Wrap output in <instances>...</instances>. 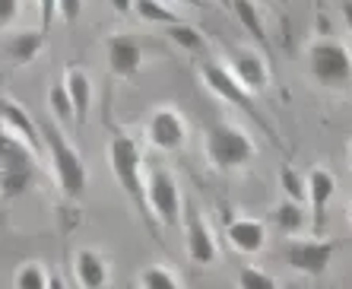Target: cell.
I'll return each instance as SVG.
<instances>
[{
  "label": "cell",
  "instance_id": "cell-1",
  "mask_svg": "<svg viewBox=\"0 0 352 289\" xmlns=\"http://www.w3.org/2000/svg\"><path fill=\"white\" fill-rule=\"evenodd\" d=\"M38 127H41V137H45V147H48L51 162H54V175H58L60 191L70 200H80L82 191H86V165H82L80 153L64 140V133L58 127V118L45 115V121Z\"/></svg>",
  "mask_w": 352,
  "mask_h": 289
},
{
  "label": "cell",
  "instance_id": "cell-2",
  "mask_svg": "<svg viewBox=\"0 0 352 289\" xmlns=\"http://www.w3.org/2000/svg\"><path fill=\"white\" fill-rule=\"evenodd\" d=\"M108 162H111V172H115L118 184L127 191V197L140 206L143 220H153L149 216V200H146V182H143V156H140V147L133 137L127 133H118L108 143Z\"/></svg>",
  "mask_w": 352,
  "mask_h": 289
},
{
  "label": "cell",
  "instance_id": "cell-3",
  "mask_svg": "<svg viewBox=\"0 0 352 289\" xmlns=\"http://www.w3.org/2000/svg\"><path fill=\"white\" fill-rule=\"evenodd\" d=\"M35 153L16 133L0 127V197H19L35 178Z\"/></svg>",
  "mask_w": 352,
  "mask_h": 289
},
{
  "label": "cell",
  "instance_id": "cell-4",
  "mask_svg": "<svg viewBox=\"0 0 352 289\" xmlns=\"http://www.w3.org/2000/svg\"><path fill=\"white\" fill-rule=\"evenodd\" d=\"M206 156L216 169L222 172H232V169H241L254 159V143L241 127L235 124H213L206 131Z\"/></svg>",
  "mask_w": 352,
  "mask_h": 289
},
{
  "label": "cell",
  "instance_id": "cell-5",
  "mask_svg": "<svg viewBox=\"0 0 352 289\" xmlns=\"http://www.w3.org/2000/svg\"><path fill=\"white\" fill-rule=\"evenodd\" d=\"M200 76H204V83H206V89L213 92V96H219L222 102H229V105H235V108H241L245 115H251L257 124H261L263 131H267V137H270L273 143H279L276 140V133L270 131V124L263 121V115L257 111V105H254V99H251V89H245L241 83L235 80V74H232L226 64H216V61H206L204 67H200Z\"/></svg>",
  "mask_w": 352,
  "mask_h": 289
},
{
  "label": "cell",
  "instance_id": "cell-6",
  "mask_svg": "<svg viewBox=\"0 0 352 289\" xmlns=\"http://www.w3.org/2000/svg\"><path fill=\"white\" fill-rule=\"evenodd\" d=\"M308 70L320 86H346L352 80V54L343 41L318 39L308 48Z\"/></svg>",
  "mask_w": 352,
  "mask_h": 289
},
{
  "label": "cell",
  "instance_id": "cell-7",
  "mask_svg": "<svg viewBox=\"0 0 352 289\" xmlns=\"http://www.w3.org/2000/svg\"><path fill=\"white\" fill-rule=\"evenodd\" d=\"M146 200H149V210L156 216L162 226L175 229L181 223V191L178 182L168 169H153L146 178Z\"/></svg>",
  "mask_w": 352,
  "mask_h": 289
},
{
  "label": "cell",
  "instance_id": "cell-8",
  "mask_svg": "<svg viewBox=\"0 0 352 289\" xmlns=\"http://www.w3.org/2000/svg\"><path fill=\"white\" fill-rule=\"evenodd\" d=\"M146 137L156 149H162V153H175V149H181L184 143H188V124H184V118H181L178 108L159 105L146 121Z\"/></svg>",
  "mask_w": 352,
  "mask_h": 289
},
{
  "label": "cell",
  "instance_id": "cell-9",
  "mask_svg": "<svg viewBox=\"0 0 352 289\" xmlns=\"http://www.w3.org/2000/svg\"><path fill=\"white\" fill-rule=\"evenodd\" d=\"M226 64H229V70L235 74V80L241 83L245 89H251V92L267 89V83H270V67H267V61H263L257 51L245 48V45H235V48H229Z\"/></svg>",
  "mask_w": 352,
  "mask_h": 289
},
{
  "label": "cell",
  "instance_id": "cell-10",
  "mask_svg": "<svg viewBox=\"0 0 352 289\" xmlns=\"http://www.w3.org/2000/svg\"><path fill=\"white\" fill-rule=\"evenodd\" d=\"M286 261L292 270H302L308 277H320L330 267V261H333V245L320 242V235H314L308 242H292L286 248Z\"/></svg>",
  "mask_w": 352,
  "mask_h": 289
},
{
  "label": "cell",
  "instance_id": "cell-11",
  "mask_svg": "<svg viewBox=\"0 0 352 289\" xmlns=\"http://www.w3.org/2000/svg\"><path fill=\"white\" fill-rule=\"evenodd\" d=\"M336 191V178L327 169H311L308 172V200H311V229L314 235H324L327 229V204Z\"/></svg>",
  "mask_w": 352,
  "mask_h": 289
},
{
  "label": "cell",
  "instance_id": "cell-12",
  "mask_svg": "<svg viewBox=\"0 0 352 289\" xmlns=\"http://www.w3.org/2000/svg\"><path fill=\"white\" fill-rule=\"evenodd\" d=\"M0 124H3V131L16 133L19 140L29 143L35 153H38L41 143H45V137H41V127L29 115H25L23 105H16V102L7 99V96H0Z\"/></svg>",
  "mask_w": 352,
  "mask_h": 289
},
{
  "label": "cell",
  "instance_id": "cell-13",
  "mask_svg": "<svg viewBox=\"0 0 352 289\" xmlns=\"http://www.w3.org/2000/svg\"><path fill=\"white\" fill-rule=\"evenodd\" d=\"M105 54H108V67H111V74L115 76H133L143 67V48H140L137 41L131 35H111L105 45Z\"/></svg>",
  "mask_w": 352,
  "mask_h": 289
},
{
  "label": "cell",
  "instance_id": "cell-14",
  "mask_svg": "<svg viewBox=\"0 0 352 289\" xmlns=\"http://www.w3.org/2000/svg\"><path fill=\"white\" fill-rule=\"evenodd\" d=\"M226 235H229V245L241 255H257L263 245H267V226L261 220H251V216H241V220H232L226 226Z\"/></svg>",
  "mask_w": 352,
  "mask_h": 289
},
{
  "label": "cell",
  "instance_id": "cell-15",
  "mask_svg": "<svg viewBox=\"0 0 352 289\" xmlns=\"http://www.w3.org/2000/svg\"><path fill=\"white\" fill-rule=\"evenodd\" d=\"M188 255L194 264H213L219 257V248H216V239L210 226L200 220V213L190 210L188 213Z\"/></svg>",
  "mask_w": 352,
  "mask_h": 289
},
{
  "label": "cell",
  "instance_id": "cell-16",
  "mask_svg": "<svg viewBox=\"0 0 352 289\" xmlns=\"http://www.w3.org/2000/svg\"><path fill=\"white\" fill-rule=\"evenodd\" d=\"M74 267H76V280H80V286L102 289L108 283V264H105V257L98 255V251H92V248H80V251H76Z\"/></svg>",
  "mask_w": 352,
  "mask_h": 289
},
{
  "label": "cell",
  "instance_id": "cell-17",
  "mask_svg": "<svg viewBox=\"0 0 352 289\" xmlns=\"http://www.w3.org/2000/svg\"><path fill=\"white\" fill-rule=\"evenodd\" d=\"M64 83L67 89H70V99H74V111H76V127H82L86 124V118H89V105H92V80L86 70H80V67H70L64 74Z\"/></svg>",
  "mask_w": 352,
  "mask_h": 289
},
{
  "label": "cell",
  "instance_id": "cell-18",
  "mask_svg": "<svg viewBox=\"0 0 352 289\" xmlns=\"http://www.w3.org/2000/svg\"><path fill=\"white\" fill-rule=\"evenodd\" d=\"M41 45H45V35L41 32H19V35L10 39L7 51H10V58L16 61V64H29V61L41 51Z\"/></svg>",
  "mask_w": 352,
  "mask_h": 289
},
{
  "label": "cell",
  "instance_id": "cell-19",
  "mask_svg": "<svg viewBox=\"0 0 352 289\" xmlns=\"http://www.w3.org/2000/svg\"><path fill=\"white\" fill-rule=\"evenodd\" d=\"M232 7H235L238 23H241L248 32L254 35V41L267 45V29H263V19H261V13H257L254 3H251V0H232Z\"/></svg>",
  "mask_w": 352,
  "mask_h": 289
},
{
  "label": "cell",
  "instance_id": "cell-20",
  "mask_svg": "<svg viewBox=\"0 0 352 289\" xmlns=\"http://www.w3.org/2000/svg\"><path fill=\"white\" fill-rule=\"evenodd\" d=\"M273 220H276V226L283 232H298L305 226V210L298 200H283V204H276V210H273Z\"/></svg>",
  "mask_w": 352,
  "mask_h": 289
},
{
  "label": "cell",
  "instance_id": "cell-21",
  "mask_svg": "<svg viewBox=\"0 0 352 289\" xmlns=\"http://www.w3.org/2000/svg\"><path fill=\"white\" fill-rule=\"evenodd\" d=\"M140 13V19H146V23H162V25H175L181 23V17L175 13V10H168L165 3H159V0H137V7H133Z\"/></svg>",
  "mask_w": 352,
  "mask_h": 289
},
{
  "label": "cell",
  "instance_id": "cell-22",
  "mask_svg": "<svg viewBox=\"0 0 352 289\" xmlns=\"http://www.w3.org/2000/svg\"><path fill=\"white\" fill-rule=\"evenodd\" d=\"M48 111L58 118V121H70V118H76L74 99H70V89H67V83H58V86L48 92Z\"/></svg>",
  "mask_w": 352,
  "mask_h": 289
},
{
  "label": "cell",
  "instance_id": "cell-23",
  "mask_svg": "<svg viewBox=\"0 0 352 289\" xmlns=\"http://www.w3.org/2000/svg\"><path fill=\"white\" fill-rule=\"evenodd\" d=\"M140 283L149 289H178L181 286V277L175 270H168V267L156 264V267H146V270L140 273Z\"/></svg>",
  "mask_w": 352,
  "mask_h": 289
},
{
  "label": "cell",
  "instance_id": "cell-24",
  "mask_svg": "<svg viewBox=\"0 0 352 289\" xmlns=\"http://www.w3.org/2000/svg\"><path fill=\"white\" fill-rule=\"evenodd\" d=\"M48 273H45V267L35 264V261H29V264H23L16 270V277H13V286L16 289H41L48 286Z\"/></svg>",
  "mask_w": 352,
  "mask_h": 289
},
{
  "label": "cell",
  "instance_id": "cell-25",
  "mask_svg": "<svg viewBox=\"0 0 352 289\" xmlns=\"http://www.w3.org/2000/svg\"><path fill=\"white\" fill-rule=\"evenodd\" d=\"M168 35H172V41L175 45H181L184 51H204V35L197 32L194 25H188V23H175V25H168Z\"/></svg>",
  "mask_w": 352,
  "mask_h": 289
},
{
  "label": "cell",
  "instance_id": "cell-26",
  "mask_svg": "<svg viewBox=\"0 0 352 289\" xmlns=\"http://www.w3.org/2000/svg\"><path fill=\"white\" fill-rule=\"evenodd\" d=\"M279 184H283V191H286L289 200H298V204H302V200L308 197V182H302V175L295 172L292 165H283V172H279Z\"/></svg>",
  "mask_w": 352,
  "mask_h": 289
},
{
  "label": "cell",
  "instance_id": "cell-27",
  "mask_svg": "<svg viewBox=\"0 0 352 289\" xmlns=\"http://www.w3.org/2000/svg\"><path fill=\"white\" fill-rule=\"evenodd\" d=\"M238 286H245V289H273L276 286V277H270L267 270H261V267L254 264H248L238 270Z\"/></svg>",
  "mask_w": 352,
  "mask_h": 289
},
{
  "label": "cell",
  "instance_id": "cell-28",
  "mask_svg": "<svg viewBox=\"0 0 352 289\" xmlns=\"http://www.w3.org/2000/svg\"><path fill=\"white\" fill-rule=\"evenodd\" d=\"M80 10H82V0H58V17L64 23H76Z\"/></svg>",
  "mask_w": 352,
  "mask_h": 289
},
{
  "label": "cell",
  "instance_id": "cell-29",
  "mask_svg": "<svg viewBox=\"0 0 352 289\" xmlns=\"http://www.w3.org/2000/svg\"><path fill=\"white\" fill-rule=\"evenodd\" d=\"M16 10H19V0H0V25H10L16 19Z\"/></svg>",
  "mask_w": 352,
  "mask_h": 289
},
{
  "label": "cell",
  "instance_id": "cell-30",
  "mask_svg": "<svg viewBox=\"0 0 352 289\" xmlns=\"http://www.w3.org/2000/svg\"><path fill=\"white\" fill-rule=\"evenodd\" d=\"M38 7H41V29H48L51 19L58 17V0H38Z\"/></svg>",
  "mask_w": 352,
  "mask_h": 289
},
{
  "label": "cell",
  "instance_id": "cell-31",
  "mask_svg": "<svg viewBox=\"0 0 352 289\" xmlns=\"http://www.w3.org/2000/svg\"><path fill=\"white\" fill-rule=\"evenodd\" d=\"M111 3V10H118V13H131L133 7H137V0H108Z\"/></svg>",
  "mask_w": 352,
  "mask_h": 289
},
{
  "label": "cell",
  "instance_id": "cell-32",
  "mask_svg": "<svg viewBox=\"0 0 352 289\" xmlns=\"http://www.w3.org/2000/svg\"><path fill=\"white\" fill-rule=\"evenodd\" d=\"M343 19H346V25H349V32H352V0L343 3Z\"/></svg>",
  "mask_w": 352,
  "mask_h": 289
},
{
  "label": "cell",
  "instance_id": "cell-33",
  "mask_svg": "<svg viewBox=\"0 0 352 289\" xmlns=\"http://www.w3.org/2000/svg\"><path fill=\"white\" fill-rule=\"evenodd\" d=\"M172 3H200V0H172Z\"/></svg>",
  "mask_w": 352,
  "mask_h": 289
},
{
  "label": "cell",
  "instance_id": "cell-34",
  "mask_svg": "<svg viewBox=\"0 0 352 289\" xmlns=\"http://www.w3.org/2000/svg\"><path fill=\"white\" fill-rule=\"evenodd\" d=\"M349 165H352V143H349Z\"/></svg>",
  "mask_w": 352,
  "mask_h": 289
},
{
  "label": "cell",
  "instance_id": "cell-35",
  "mask_svg": "<svg viewBox=\"0 0 352 289\" xmlns=\"http://www.w3.org/2000/svg\"><path fill=\"white\" fill-rule=\"evenodd\" d=\"M216 3H232V0H216Z\"/></svg>",
  "mask_w": 352,
  "mask_h": 289
},
{
  "label": "cell",
  "instance_id": "cell-36",
  "mask_svg": "<svg viewBox=\"0 0 352 289\" xmlns=\"http://www.w3.org/2000/svg\"><path fill=\"white\" fill-rule=\"evenodd\" d=\"M349 220H352V200H349Z\"/></svg>",
  "mask_w": 352,
  "mask_h": 289
},
{
  "label": "cell",
  "instance_id": "cell-37",
  "mask_svg": "<svg viewBox=\"0 0 352 289\" xmlns=\"http://www.w3.org/2000/svg\"><path fill=\"white\" fill-rule=\"evenodd\" d=\"M283 3H286V0H283Z\"/></svg>",
  "mask_w": 352,
  "mask_h": 289
}]
</instances>
